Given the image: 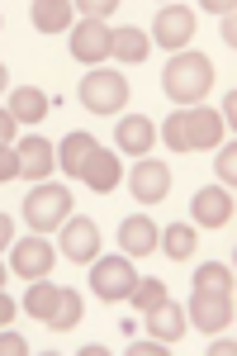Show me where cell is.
<instances>
[{"label": "cell", "mask_w": 237, "mask_h": 356, "mask_svg": "<svg viewBox=\"0 0 237 356\" xmlns=\"http://www.w3.org/2000/svg\"><path fill=\"white\" fill-rule=\"evenodd\" d=\"M237 347H233V337H218V342H213L209 347V356H233Z\"/></svg>", "instance_id": "cell-35"}, {"label": "cell", "mask_w": 237, "mask_h": 356, "mask_svg": "<svg viewBox=\"0 0 237 356\" xmlns=\"http://www.w3.org/2000/svg\"><path fill=\"white\" fill-rule=\"evenodd\" d=\"M10 114H15L19 124H38V119L48 114V95H43L38 86H19V90L10 95Z\"/></svg>", "instance_id": "cell-19"}, {"label": "cell", "mask_w": 237, "mask_h": 356, "mask_svg": "<svg viewBox=\"0 0 237 356\" xmlns=\"http://www.w3.org/2000/svg\"><path fill=\"white\" fill-rule=\"evenodd\" d=\"M95 147H100V143H95L90 134H72L67 143H62V157H57V162H62L67 176H81V166L90 162V152H95Z\"/></svg>", "instance_id": "cell-21"}, {"label": "cell", "mask_w": 237, "mask_h": 356, "mask_svg": "<svg viewBox=\"0 0 237 356\" xmlns=\"http://www.w3.org/2000/svg\"><path fill=\"white\" fill-rule=\"evenodd\" d=\"M152 38H157L161 48L181 53L185 43L195 38V15H190L185 5H161V10H157V19H152Z\"/></svg>", "instance_id": "cell-6"}, {"label": "cell", "mask_w": 237, "mask_h": 356, "mask_svg": "<svg viewBox=\"0 0 237 356\" xmlns=\"http://www.w3.org/2000/svg\"><path fill=\"white\" fill-rule=\"evenodd\" d=\"M190 214H195L199 228H223V223L233 219V191H218V186L199 191L190 200Z\"/></svg>", "instance_id": "cell-13"}, {"label": "cell", "mask_w": 237, "mask_h": 356, "mask_svg": "<svg viewBox=\"0 0 237 356\" xmlns=\"http://www.w3.org/2000/svg\"><path fill=\"white\" fill-rule=\"evenodd\" d=\"M62 252L72 257V261H95L100 257V228L90 219H62Z\"/></svg>", "instance_id": "cell-10"}, {"label": "cell", "mask_w": 237, "mask_h": 356, "mask_svg": "<svg viewBox=\"0 0 237 356\" xmlns=\"http://www.w3.org/2000/svg\"><path fill=\"white\" fill-rule=\"evenodd\" d=\"M57 300H62V290L48 285V275H43V280H33V285H28L24 309L33 314V318H43V323H48V318H53V309H57Z\"/></svg>", "instance_id": "cell-23"}, {"label": "cell", "mask_w": 237, "mask_h": 356, "mask_svg": "<svg viewBox=\"0 0 237 356\" xmlns=\"http://www.w3.org/2000/svg\"><path fill=\"white\" fill-rule=\"evenodd\" d=\"M109 33H114V29H109L105 19H81L76 33H72V57H81V62H105L109 57Z\"/></svg>", "instance_id": "cell-12"}, {"label": "cell", "mask_w": 237, "mask_h": 356, "mask_svg": "<svg viewBox=\"0 0 237 356\" xmlns=\"http://www.w3.org/2000/svg\"><path fill=\"white\" fill-rule=\"evenodd\" d=\"M133 309H142V314H152V309H157V304H166V285H161V280H138V285H133Z\"/></svg>", "instance_id": "cell-26"}, {"label": "cell", "mask_w": 237, "mask_h": 356, "mask_svg": "<svg viewBox=\"0 0 237 356\" xmlns=\"http://www.w3.org/2000/svg\"><path fill=\"white\" fill-rule=\"evenodd\" d=\"M81 105L90 114H119L129 105V81L119 72H90L81 81Z\"/></svg>", "instance_id": "cell-4"}, {"label": "cell", "mask_w": 237, "mask_h": 356, "mask_svg": "<svg viewBox=\"0 0 237 356\" xmlns=\"http://www.w3.org/2000/svg\"><path fill=\"white\" fill-rule=\"evenodd\" d=\"M72 214V195L62 191V186H33L24 195V219L33 233H53L62 228V219Z\"/></svg>", "instance_id": "cell-3"}, {"label": "cell", "mask_w": 237, "mask_h": 356, "mask_svg": "<svg viewBox=\"0 0 237 356\" xmlns=\"http://www.w3.org/2000/svg\"><path fill=\"white\" fill-rule=\"evenodd\" d=\"M10 271L24 275V280H43V275L53 271V247L43 243V233H33V238H19V243H15Z\"/></svg>", "instance_id": "cell-7"}, {"label": "cell", "mask_w": 237, "mask_h": 356, "mask_svg": "<svg viewBox=\"0 0 237 356\" xmlns=\"http://www.w3.org/2000/svg\"><path fill=\"white\" fill-rule=\"evenodd\" d=\"M5 81H10V72H5V67H0V90H5Z\"/></svg>", "instance_id": "cell-39"}, {"label": "cell", "mask_w": 237, "mask_h": 356, "mask_svg": "<svg viewBox=\"0 0 237 356\" xmlns=\"http://www.w3.org/2000/svg\"><path fill=\"white\" fill-rule=\"evenodd\" d=\"M10 318H15V304H10V295H5V290H0V328H5V323H10Z\"/></svg>", "instance_id": "cell-36"}, {"label": "cell", "mask_w": 237, "mask_h": 356, "mask_svg": "<svg viewBox=\"0 0 237 356\" xmlns=\"http://www.w3.org/2000/svg\"><path fill=\"white\" fill-rule=\"evenodd\" d=\"M157 243L166 247L171 261H190L195 247H199V233H190V223H171V228H161V233H157Z\"/></svg>", "instance_id": "cell-20"}, {"label": "cell", "mask_w": 237, "mask_h": 356, "mask_svg": "<svg viewBox=\"0 0 237 356\" xmlns=\"http://www.w3.org/2000/svg\"><path fill=\"white\" fill-rule=\"evenodd\" d=\"M90 285H95V295L105 304H119L133 295V285H138V271H133L124 257H95V271H90Z\"/></svg>", "instance_id": "cell-5"}, {"label": "cell", "mask_w": 237, "mask_h": 356, "mask_svg": "<svg viewBox=\"0 0 237 356\" xmlns=\"http://www.w3.org/2000/svg\"><path fill=\"white\" fill-rule=\"evenodd\" d=\"M28 19L38 33H62V29H72V0H33Z\"/></svg>", "instance_id": "cell-18"}, {"label": "cell", "mask_w": 237, "mask_h": 356, "mask_svg": "<svg viewBox=\"0 0 237 356\" xmlns=\"http://www.w3.org/2000/svg\"><path fill=\"white\" fill-rule=\"evenodd\" d=\"M10 233H15V228H10V219H5V214H0V252H5V247H10Z\"/></svg>", "instance_id": "cell-38"}, {"label": "cell", "mask_w": 237, "mask_h": 356, "mask_svg": "<svg viewBox=\"0 0 237 356\" xmlns=\"http://www.w3.org/2000/svg\"><path fill=\"white\" fill-rule=\"evenodd\" d=\"M204 10H213V15H233L237 10V0H199Z\"/></svg>", "instance_id": "cell-33"}, {"label": "cell", "mask_w": 237, "mask_h": 356, "mask_svg": "<svg viewBox=\"0 0 237 356\" xmlns=\"http://www.w3.org/2000/svg\"><path fill=\"white\" fill-rule=\"evenodd\" d=\"M114 5H119V0H76V10L85 15V19H105Z\"/></svg>", "instance_id": "cell-29"}, {"label": "cell", "mask_w": 237, "mask_h": 356, "mask_svg": "<svg viewBox=\"0 0 237 356\" xmlns=\"http://www.w3.org/2000/svg\"><path fill=\"white\" fill-rule=\"evenodd\" d=\"M190 323L204 332H223L233 323V295H204V290H195L190 295Z\"/></svg>", "instance_id": "cell-8"}, {"label": "cell", "mask_w": 237, "mask_h": 356, "mask_svg": "<svg viewBox=\"0 0 237 356\" xmlns=\"http://www.w3.org/2000/svg\"><path fill=\"white\" fill-rule=\"evenodd\" d=\"M15 152H19V176H28L33 186H38V181H43V176H48V171L57 166V157H53V143H48V138H38V134H33V138H24V143H19Z\"/></svg>", "instance_id": "cell-14"}, {"label": "cell", "mask_w": 237, "mask_h": 356, "mask_svg": "<svg viewBox=\"0 0 237 356\" xmlns=\"http://www.w3.org/2000/svg\"><path fill=\"white\" fill-rule=\"evenodd\" d=\"M209 81H213V62L204 53H176L166 62V72H161V86H166V95L176 105L204 100L209 95Z\"/></svg>", "instance_id": "cell-2"}, {"label": "cell", "mask_w": 237, "mask_h": 356, "mask_svg": "<svg viewBox=\"0 0 237 356\" xmlns=\"http://www.w3.org/2000/svg\"><path fill=\"white\" fill-rule=\"evenodd\" d=\"M147 318V337H157V342H181L185 337V309L181 304H157L152 314H142Z\"/></svg>", "instance_id": "cell-16"}, {"label": "cell", "mask_w": 237, "mask_h": 356, "mask_svg": "<svg viewBox=\"0 0 237 356\" xmlns=\"http://www.w3.org/2000/svg\"><path fill=\"white\" fill-rule=\"evenodd\" d=\"M129 186H133V200H138V204H157V200H166V191H171V166L142 157V162L133 166Z\"/></svg>", "instance_id": "cell-9"}, {"label": "cell", "mask_w": 237, "mask_h": 356, "mask_svg": "<svg viewBox=\"0 0 237 356\" xmlns=\"http://www.w3.org/2000/svg\"><path fill=\"white\" fill-rule=\"evenodd\" d=\"M15 124H19L15 114H10V110H0V143H10V138H15Z\"/></svg>", "instance_id": "cell-32"}, {"label": "cell", "mask_w": 237, "mask_h": 356, "mask_svg": "<svg viewBox=\"0 0 237 356\" xmlns=\"http://www.w3.org/2000/svg\"><path fill=\"white\" fill-rule=\"evenodd\" d=\"M76 181H85V186H90V191H114V186H119V157H114V152H105V147H95V152H90V162L81 166V176Z\"/></svg>", "instance_id": "cell-17"}, {"label": "cell", "mask_w": 237, "mask_h": 356, "mask_svg": "<svg viewBox=\"0 0 237 356\" xmlns=\"http://www.w3.org/2000/svg\"><path fill=\"white\" fill-rule=\"evenodd\" d=\"M133 356H166V347H157V337H147V342H138V347H129Z\"/></svg>", "instance_id": "cell-31"}, {"label": "cell", "mask_w": 237, "mask_h": 356, "mask_svg": "<svg viewBox=\"0 0 237 356\" xmlns=\"http://www.w3.org/2000/svg\"><path fill=\"white\" fill-rule=\"evenodd\" d=\"M223 43H228V48L237 43V19H233V15H223Z\"/></svg>", "instance_id": "cell-34"}, {"label": "cell", "mask_w": 237, "mask_h": 356, "mask_svg": "<svg viewBox=\"0 0 237 356\" xmlns=\"http://www.w3.org/2000/svg\"><path fill=\"white\" fill-rule=\"evenodd\" d=\"M195 290H204V295H233V271L223 261H204L195 271Z\"/></svg>", "instance_id": "cell-24"}, {"label": "cell", "mask_w": 237, "mask_h": 356, "mask_svg": "<svg viewBox=\"0 0 237 356\" xmlns=\"http://www.w3.org/2000/svg\"><path fill=\"white\" fill-rule=\"evenodd\" d=\"M161 138H166L171 152H209V147L223 143V114H213V110H181V114L166 119Z\"/></svg>", "instance_id": "cell-1"}, {"label": "cell", "mask_w": 237, "mask_h": 356, "mask_svg": "<svg viewBox=\"0 0 237 356\" xmlns=\"http://www.w3.org/2000/svg\"><path fill=\"white\" fill-rule=\"evenodd\" d=\"M213 171H218V176L228 181V191H233V181H237V147H233V143H228V147L213 157Z\"/></svg>", "instance_id": "cell-27"}, {"label": "cell", "mask_w": 237, "mask_h": 356, "mask_svg": "<svg viewBox=\"0 0 237 356\" xmlns=\"http://www.w3.org/2000/svg\"><path fill=\"white\" fill-rule=\"evenodd\" d=\"M109 53L124 57V62H142L147 57V33L142 29H114L109 33Z\"/></svg>", "instance_id": "cell-22"}, {"label": "cell", "mask_w": 237, "mask_h": 356, "mask_svg": "<svg viewBox=\"0 0 237 356\" xmlns=\"http://www.w3.org/2000/svg\"><path fill=\"white\" fill-rule=\"evenodd\" d=\"M19 176V152L10 143H0V181H15Z\"/></svg>", "instance_id": "cell-28"}, {"label": "cell", "mask_w": 237, "mask_h": 356, "mask_svg": "<svg viewBox=\"0 0 237 356\" xmlns=\"http://www.w3.org/2000/svg\"><path fill=\"white\" fill-rule=\"evenodd\" d=\"M223 119H228V129L237 124V95H233V90H228V105H223Z\"/></svg>", "instance_id": "cell-37"}, {"label": "cell", "mask_w": 237, "mask_h": 356, "mask_svg": "<svg viewBox=\"0 0 237 356\" xmlns=\"http://www.w3.org/2000/svg\"><path fill=\"white\" fill-rule=\"evenodd\" d=\"M81 314H85L81 295H76V290H62V300H57L53 318H48V328H53V332H72V328L81 323Z\"/></svg>", "instance_id": "cell-25"}, {"label": "cell", "mask_w": 237, "mask_h": 356, "mask_svg": "<svg viewBox=\"0 0 237 356\" xmlns=\"http://www.w3.org/2000/svg\"><path fill=\"white\" fill-rule=\"evenodd\" d=\"M5 275H10V271H5V266H0V290H5Z\"/></svg>", "instance_id": "cell-40"}, {"label": "cell", "mask_w": 237, "mask_h": 356, "mask_svg": "<svg viewBox=\"0 0 237 356\" xmlns=\"http://www.w3.org/2000/svg\"><path fill=\"white\" fill-rule=\"evenodd\" d=\"M28 352V342L19 337V332H5L0 328V356H24Z\"/></svg>", "instance_id": "cell-30"}, {"label": "cell", "mask_w": 237, "mask_h": 356, "mask_svg": "<svg viewBox=\"0 0 237 356\" xmlns=\"http://www.w3.org/2000/svg\"><path fill=\"white\" fill-rule=\"evenodd\" d=\"M114 143H119V152H124V157H152L157 129H152V119H142V114H129V119H119V129H114Z\"/></svg>", "instance_id": "cell-11"}, {"label": "cell", "mask_w": 237, "mask_h": 356, "mask_svg": "<svg viewBox=\"0 0 237 356\" xmlns=\"http://www.w3.org/2000/svg\"><path fill=\"white\" fill-rule=\"evenodd\" d=\"M157 223L152 219H142V214H133V219H124L119 223V247L129 252V257H147L152 247H157Z\"/></svg>", "instance_id": "cell-15"}]
</instances>
